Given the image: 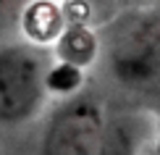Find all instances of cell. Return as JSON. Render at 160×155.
Segmentation results:
<instances>
[{
  "label": "cell",
  "mask_w": 160,
  "mask_h": 155,
  "mask_svg": "<svg viewBox=\"0 0 160 155\" xmlns=\"http://www.w3.org/2000/svg\"><path fill=\"white\" fill-rule=\"evenodd\" d=\"M97 63L118 90L160 95V5H131L97 29Z\"/></svg>",
  "instance_id": "6da1fadb"
},
{
  "label": "cell",
  "mask_w": 160,
  "mask_h": 155,
  "mask_svg": "<svg viewBox=\"0 0 160 155\" xmlns=\"http://www.w3.org/2000/svg\"><path fill=\"white\" fill-rule=\"evenodd\" d=\"M48 48L32 42L0 45V126H21L48 100Z\"/></svg>",
  "instance_id": "7a4b0ae2"
},
{
  "label": "cell",
  "mask_w": 160,
  "mask_h": 155,
  "mask_svg": "<svg viewBox=\"0 0 160 155\" xmlns=\"http://www.w3.org/2000/svg\"><path fill=\"white\" fill-rule=\"evenodd\" d=\"M105 108L97 97L79 90L61 100L39 137L37 155H97Z\"/></svg>",
  "instance_id": "3957f363"
},
{
  "label": "cell",
  "mask_w": 160,
  "mask_h": 155,
  "mask_svg": "<svg viewBox=\"0 0 160 155\" xmlns=\"http://www.w3.org/2000/svg\"><path fill=\"white\" fill-rule=\"evenodd\" d=\"M150 137V124L142 113L105 116L97 155H142Z\"/></svg>",
  "instance_id": "277c9868"
},
{
  "label": "cell",
  "mask_w": 160,
  "mask_h": 155,
  "mask_svg": "<svg viewBox=\"0 0 160 155\" xmlns=\"http://www.w3.org/2000/svg\"><path fill=\"white\" fill-rule=\"evenodd\" d=\"M50 50L55 55V60L87 71L89 66L97 63V53H100L97 29H92L84 21H66L61 34L50 45Z\"/></svg>",
  "instance_id": "5b68a950"
},
{
  "label": "cell",
  "mask_w": 160,
  "mask_h": 155,
  "mask_svg": "<svg viewBox=\"0 0 160 155\" xmlns=\"http://www.w3.org/2000/svg\"><path fill=\"white\" fill-rule=\"evenodd\" d=\"M18 26H21L26 42L50 48L55 37L66 26V11L52 0H32L26 8L18 13Z\"/></svg>",
  "instance_id": "8992f818"
},
{
  "label": "cell",
  "mask_w": 160,
  "mask_h": 155,
  "mask_svg": "<svg viewBox=\"0 0 160 155\" xmlns=\"http://www.w3.org/2000/svg\"><path fill=\"white\" fill-rule=\"evenodd\" d=\"M82 79H84V71L76 69V66H68V63H61V60H50L48 66V74H45V84H48V95H61V97H68V95H76L82 90Z\"/></svg>",
  "instance_id": "52a82bcc"
},
{
  "label": "cell",
  "mask_w": 160,
  "mask_h": 155,
  "mask_svg": "<svg viewBox=\"0 0 160 155\" xmlns=\"http://www.w3.org/2000/svg\"><path fill=\"white\" fill-rule=\"evenodd\" d=\"M32 0H0V24L8 21H18V13H21Z\"/></svg>",
  "instance_id": "ba28073f"
},
{
  "label": "cell",
  "mask_w": 160,
  "mask_h": 155,
  "mask_svg": "<svg viewBox=\"0 0 160 155\" xmlns=\"http://www.w3.org/2000/svg\"><path fill=\"white\" fill-rule=\"evenodd\" d=\"M110 3H129V0H110Z\"/></svg>",
  "instance_id": "9c48e42d"
}]
</instances>
